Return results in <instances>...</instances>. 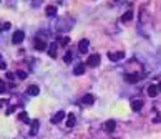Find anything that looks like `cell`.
Returning a JSON list of instances; mask_svg holds the SVG:
<instances>
[{
  "label": "cell",
  "mask_w": 161,
  "mask_h": 139,
  "mask_svg": "<svg viewBox=\"0 0 161 139\" xmlns=\"http://www.w3.org/2000/svg\"><path fill=\"white\" fill-rule=\"evenodd\" d=\"M63 118H65V113H63V111H58L53 118H52V123H53V124H58V123L63 121Z\"/></svg>",
  "instance_id": "obj_11"
},
{
  "label": "cell",
  "mask_w": 161,
  "mask_h": 139,
  "mask_svg": "<svg viewBox=\"0 0 161 139\" xmlns=\"http://www.w3.org/2000/svg\"><path fill=\"white\" fill-rule=\"evenodd\" d=\"M13 111H15V106H10V108H8V109H7V114H12V113H13Z\"/></svg>",
  "instance_id": "obj_26"
},
{
  "label": "cell",
  "mask_w": 161,
  "mask_h": 139,
  "mask_svg": "<svg viewBox=\"0 0 161 139\" xmlns=\"http://www.w3.org/2000/svg\"><path fill=\"white\" fill-rule=\"evenodd\" d=\"M82 103L85 104V106H90V104L95 103V96L93 94H85V96L82 98Z\"/></svg>",
  "instance_id": "obj_8"
},
{
  "label": "cell",
  "mask_w": 161,
  "mask_h": 139,
  "mask_svg": "<svg viewBox=\"0 0 161 139\" xmlns=\"http://www.w3.org/2000/svg\"><path fill=\"white\" fill-rule=\"evenodd\" d=\"M48 55L52 58H57V43H52L50 48H48Z\"/></svg>",
  "instance_id": "obj_17"
},
{
  "label": "cell",
  "mask_w": 161,
  "mask_h": 139,
  "mask_svg": "<svg viewBox=\"0 0 161 139\" xmlns=\"http://www.w3.org/2000/svg\"><path fill=\"white\" fill-rule=\"evenodd\" d=\"M27 93H28L30 96H37V94L40 93V88L37 85H30L28 88H27Z\"/></svg>",
  "instance_id": "obj_13"
},
{
  "label": "cell",
  "mask_w": 161,
  "mask_h": 139,
  "mask_svg": "<svg viewBox=\"0 0 161 139\" xmlns=\"http://www.w3.org/2000/svg\"><path fill=\"white\" fill-rule=\"evenodd\" d=\"M68 43H70V38H68V36H61L60 38V45L61 46H67Z\"/></svg>",
  "instance_id": "obj_21"
},
{
  "label": "cell",
  "mask_w": 161,
  "mask_h": 139,
  "mask_svg": "<svg viewBox=\"0 0 161 139\" xmlns=\"http://www.w3.org/2000/svg\"><path fill=\"white\" fill-rule=\"evenodd\" d=\"M108 58H110L111 61H118V60H121V58H125V51H110V53H108Z\"/></svg>",
  "instance_id": "obj_4"
},
{
  "label": "cell",
  "mask_w": 161,
  "mask_h": 139,
  "mask_svg": "<svg viewBox=\"0 0 161 139\" xmlns=\"http://www.w3.org/2000/svg\"><path fill=\"white\" fill-rule=\"evenodd\" d=\"M158 93H160V91H158V86H156V85H150V86L146 88V94H148L150 98H154Z\"/></svg>",
  "instance_id": "obj_5"
},
{
  "label": "cell",
  "mask_w": 161,
  "mask_h": 139,
  "mask_svg": "<svg viewBox=\"0 0 161 139\" xmlns=\"http://www.w3.org/2000/svg\"><path fill=\"white\" fill-rule=\"evenodd\" d=\"M86 65L91 68H97L98 65H100V55L98 53H93V55H90L88 60H86Z\"/></svg>",
  "instance_id": "obj_1"
},
{
  "label": "cell",
  "mask_w": 161,
  "mask_h": 139,
  "mask_svg": "<svg viewBox=\"0 0 161 139\" xmlns=\"http://www.w3.org/2000/svg\"><path fill=\"white\" fill-rule=\"evenodd\" d=\"M141 108H143V101L141 100H133L131 101V109L133 111H140Z\"/></svg>",
  "instance_id": "obj_14"
},
{
  "label": "cell",
  "mask_w": 161,
  "mask_h": 139,
  "mask_svg": "<svg viewBox=\"0 0 161 139\" xmlns=\"http://www.w3.org/2000/svg\"><path fill=\"white\" fill-rule=\"evenodd\" d=\"M88 46H90V42H88V40H82V42L78 43V51H80V53H86Z\"/></svg>",
  "instance_id": "obj_7"
},
{
  "label": "cell",
  "mask_w": 161,
  "mask_h": 139,
  "mask_svg": "<svg viewBox=\"0 0 161 139\" xmlns=\"http://www.w3.org/2000/svg\"><path fill=\"white\" fill-rule=\"evenodd\" d=\"M17 78L18 80H25L27 78V73L25 71H17Z\"/></svg>",
  "instance_id": "obj_22"
},
{
  "label": "cell",
  "mask_w": 161,
  "mask_h": 139,
  "mask_svg": "<svg viewBox=\"0 0 161 139\" xmlns=\"http://www.w3.org/2000/svg\"><path fill=\"white\" fill-rule=\"evenodd\" d=\"M133 18V12L130 10V12H126V13H123V17H121V22H130Z\"/></svg>",
  "instance_id": "obj_18"
},
{
  "label": "cell",
  "mask_w": 161,
  "mask_h": 139,
  "mask_svg": "<svg viewBox=\"0 0 161 139\" xmlns=\"http://www.w3.org/2000/svg\"><path fill=\"white\" fill-rule=\"evenodd\" d=\"M10 28V23H8V22H5L4 25H0V30H8Z\"/></svg>",
  "instance_id": "obj_24"
},
{
  "label": "cell",
  "mask_w": 161,
  "mask_h": 139,
  "mask_svg": "<svg viewBox=\"0 0 161 139\" xmlns=\"http://www.w3.org/2000/svg\"><path fill=\"white\" fill-rule=\"evenodd\" d=\"M18 118H20V121H22V123H30L28 114H27V113H20V114H18Z\"/></svg>",
  "instance_id": "obj_20"
},
{
  "label": "cell",
  "mask_w": 161,
  "mask_h": 139,
  "mask_svg": "<svg viewBox=\"0 0 161 139\" xmlns=\"http://www.w3.org/2000/svg\"><path fill=\"white\" fill-rule=\"evenodd\" d=\"M140 80H141V75H138V73H126V75H125V81L131 83V85L138 83Z\"/></svg>",
  "instance_id": "obj_2"
},
{
  "label": "cell",
  "mask_w": 161,
  "mask_h": 139,
  "mask_svg": "<svg viewBox=\"0 0 161 139\" xmlns=\"http://www.w3.org/2000/svg\"><path fill=\"white\" fill-rule=\"evenodd\" d=\"M45 13H47L48 17H55V13H57V7H53V5H48V7L45 8Z\"/></svg>",
  "instance_id": "obj_16"
},
{
  "label": "cell",
  "mask_w": 161,
  "mask_h": 139,
  "mask_svg": "<svg viewBox=\"0 0 161 139\" xmlns=\"http://www.w3.org/2000/svg\"><path fill=\"white\" fill-rule=\"evenodd\" d=\"M7 78L12 81V80H15V75H13V73H7Z\"/></svg>",
  "instance_id": "obj_25"
},
{
  "label": "cell",
  "mask_w": 161,
  "mask_h": 139,
  "mask_svg": "<svg viewBox=\"0 0 161 139\" xmlns=\"http://www.w3.org/2000/svg\"><path fill=\"white\" fill-rule=\"evenodd\" d=\"M115 128H116V123H115L113 119H108V121L105 123V131H106V132L115 131Z\"/></svg>",
  "instance_id": "obj_12"
},
{
  "label": "cell",
  "mask_w": 161,
  "mask_h": 139,
  "mask_svg": "<svg viewBox=\"0 0 161 139\" xmlns=\"http://www.w3.org/2000/svg\"><path fill=\"white\" fill-rule=\"evenodd\" d=\"M35 48L38 51H43L45 48H47V43H45V40H42V38H37L35 40Z\"/></svg>",
  "instance_id": "obj_9"
},
{
  "label": "cell",
  "mask_w": 161,
  "mask_h": 139,
  "mask_svg": "<svg viewBox=\"0 0 161 139\" xmlns=\"http://www.w3.org/2000/svg\"><path fill=\"white\" fill-rule=\"evenodd\" d=\"M0 70H7V65H5L4 61H0Z\"/></svg>",
  "instance_id": "obj_27"
},
{
  "label": "cell",
  "mask_w": 161,
  "mask_h": 139,
  "mask_svg": "<svg viewBox=\"0 0 161 139\" xmlns=\"http://www.w3.org/2000/svg\"><path fill=\"white\" fill-rule=\"evenodd\" d=\"M38 126H40L38 119H33L32 124H30V136H37V132H38Z\"/></svg>",
  "instance_id": "obj_6"
},
{
  "label": "cell",
  "mask_w": 161,
  "mask_h": 139,
  "mask_svg": "<svg viewBox=\"0 0 161 139\" xmlns=\"http://www.w3.org/2000/svg\"><path fill=\"white\" fill-rule=\"evenodd\" d=\"M5 91H7V86H5V83L0 80V93H5Z\"/></svg>",
  "instance_id": "obj_23"
},
{
  "label": "cell",
  "mask_w": 161,
  "mask_h": 139,
  "mask_svg": "<svg viewBox=\"0 0 161 139\" xmlns=\"http://www.w3.org/2000/svg\"><path fill=\"white\" fill-rule=\"evenodd\" d=\"M158 89H160V93H161V83H160V85H158Z\"/></svg>",
  "instance_id": "obj_29"
},
{
  "label": "cell",
  "mask_w": 161,
  "mask_h": 139,
  "mask_svg": "<svg viewBox=\"0 0 161 139\" xmlns=\"http://www.w3.org/2000/svg\"><path fill=\"white\" fill-rule=\"evenodd\" d=\"M76 123V118H75V114H68L67 116V126L68 128H73Z\"/></svg>",
  "instance_id": "obj_15"
},
{
  "label": "cell",
  "mask_w": 161,
  "mask_h": 139,
  "mask_svg": "<svg viewBox=\"0 0 161 139\" xmlns=\"http://www.w3.org/2000/svg\"><path fill=\"white\" fill-rule=\"evenodd\" d=\"M0 106H5V100H0Z\"/></svg>",
  "instance_id": "obj_28"
},
{
  "label": "cell",
  "mask_w": 161,
  "mask_h": 139,
  "mask_svg": "<svg viewBox=\"0 0 161 139\" xmlns=\"http://www.w3.org/2000/svg\"><path fill=\"white\" fill-rule=\"evenodd\" d=\"M23 38H25V33L22 32V30H17V32L13 33V36H12V43L18 45V43H22V42H23Z\"/></svg>",
  "instance_id": "obj_3"
},
{
  "label": "cell",
  "mask_w": 161,
  "mask_h": 139,
  "mask_svg": "<svg viewBox=\"0 0 161 139\" xmlns=\"http://www.w3.org/2000/svg\"><path fill=\"white\" fill-rule=\"evenodd\" d=\"M63 60H65V63H72V60H73L72 51H67V53H65V56H63Z\"/></svg>",
  "instance_id": "obj_19"
},
{
  "label": "cell",
  "mask_w": 161,
  "mask_h": 139,
  "mask_svg": "<svg viewBox=\"0 0 161 139\" xmlns=\"http://www.w3.org/2000/svg\"><path fill=\"white\" fill-rule=\"evenodd\" d=\"M73 73H75L76 76L83 75V73H85V63H78V65H75V68H73Z\"/></svg>",
  "instance_id": "obj_10"
}]
</instances>
